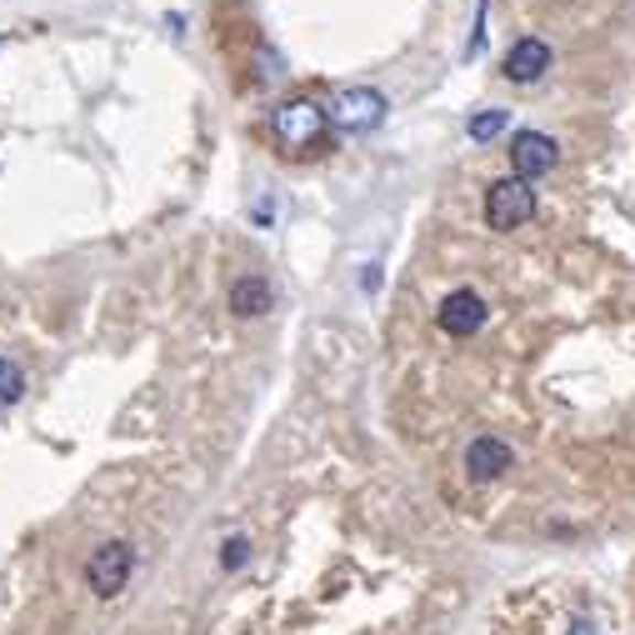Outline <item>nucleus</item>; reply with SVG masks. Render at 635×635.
<instances>
[{
	"instance_id": "nucleus-1",
	"label": "nucleus",
	"mask_w": 635,
	"mask_h": 635,
	"mask_svg": "<svg viewBox=\"0 0 635 635\" xmlns=\"http://www.w3.org/2000/svg\"><path fill=\"white\" fill-rule=\"evenodd\" d=\"M530 216H536V191H530V181L506 175V181H496L485 191V226L491 230H520Z\"/></svg>"
},
{
	"instance_id": "nucleus-2",
	"label": "nucleus",
	"mask_w": 635,
	"mask_h": 635,
	"mask_svg": "<svg viewBox=\"0 0 635 635\" xmlns=\"http://www.w3.org/2000/svg\"><path fill=\"white\" fill-rule=\"evenodd\" d=\"M270 130H276V140L286 146V151H305V146H315L325 130V110L315 106L311 96H295L286 100V106L270 116Z\"/></svg>"
},
{
	"instance_id": "nucleus-3",
	"label": "nucleus",
	"mask_w": 635,
	"mask_h": 635,
	"mask_svg": "<svg viewBox=\"0 0 635 635\" xmlns=\"http://www.w3.org/2000/svg\"><path fill=\"white\" fill-rule=\"evenodd\" d=\"M380 120H386V96L380 90H341V96L331 100V126L335 130H351V136H360V130H376Z\"/></svg>"
},
{
	"instance_id": "nucleus-4",
	"label": "nucleus",
	"mask_w": 635,
	"mask_h": 635,
	"mask_svg": "<svg viewBox=\"0 0 635 635\" xmlns=\"http://www.w3.org/2000/svg\"><path fill=\"white\" fill-rule=\"evenodd\" d=\"M130 566H136V556H130L126 540H106V546L90 556V566H86L90 591H96L100 601L120 595V591H126V581H130Z\"/></svg>"
},
{
	"instance_id": "nucleus-5",
	"label": "nucleus",
	"mask_w": 635,
	"mask_h": 635,
	"mask_svg": "<svg viewBox=\"0 0 635 635\" xmlns=\"http://www.w3.org/2000/svg\"><path fill=\"white\" fill-rule=\"evenodd\" d=\"M560 161L556 140L540 136V130H520L516 140H510V171L520 175V181H536V175H550Z\"/></svg>"
},
{
	"instance_id": "nucleus-6",
	"label": "nucleus",
	"mask_w": 635,
	"mask_h": 635,
	"mask_svg": "<svg viewBox=\"0 0 635 635\" xmlns=\"http://www.w3.org/2000/svg\"><path fill=\"white\" fill-rule=\"evenodd\" d=\"M435 325L445 335H455V341H465V335H475L485 325V301L475 291H451L435 305Z\"/></svg>"
},
{
	"instance_id": "nucleus-7",
	"label": "nucleus",
	"mask_w": 635,
	"mask_h": 635,
	"mask_svg": "<svg viewBox=\"0 0 635 635\" xmlns=\"http://www.w3.org/2000/svg\"><path fill=\"white\" fill-rule=\"evenodd\" d=\"M510 445L501 441V435H475L471 445H465V475L471 481H496V475L510 471Z\"/></svg>"
},
{
	"instance_id": "nucleus-8",
	"label": "nucleus",
	"mask_w": 635,
	"mask_h": 635,
	"mask_svg": "<svg viewBox=\"0 0 635 635\" xmlns=\"http://www.w3.org/2000/svg\"><path fill=\"white\" fill-rule=\"evenodd\" d=\"M550 71V45L546 41H516L506 55V80H516V86H530V80H540Z\"/></svg>"
},
{
	"instance_id": "nucleus-9",
	"label": "nucleus",
	"mask_w": 635,
	"mask_h": 635,
	"mask_svg": "<svg viewBox=\"0 0 635 635\" xmlns=\"http://www.w3.org/2000/svg\"><path fill=\"white\" fill-rule=\"evenodd\" d=\"M270 301H276V295H270V286L260 276H246V280H236V286H230V311H236L240 321H250V315H266Z\"/></svg>"
},
{
	"instance_id": "nucleus-10",
	"label": "nucleus",
	"mask_w": 635,
	"mask_h": 635,
	"mask_svg": "<svg viewBox=\"0 0 635 635\" xmlns=\"http://www.w3.org/2000/svg\"><path fill=\"white\" fill-rule=\"evenodd\" d=\"M25 396V370L11 356H0V406H15Z\"/></svg>"
},
{
	"instance_id": "nucleus-11",
	"label": "nucleus",
	"mask_w": 635,
	"mask_h": 635,
	"mask_svg": "<svg viewBox=\"0 0 635 635\" xmlns=\"http://www.w3.org/2000/svg\"><path fill=\"white\" fill-rule=\"evenodd\" d=\"M506 126H510L506 110H481V116H471V126H465V130H471V140H481V146H485V140H496Z\"/></svg>"
},
{
	"instance_id": "nucleus-12",
	"label": "nucleus",
	"mask_w": 635,
	"mask_h": 635,
	"mask_svg": "<svg viewBox=\"0 0 635 635\" xmlns=\"http://www.w3.org/2000/svg\"><path fill=\"white\" fill-rule=\"evenodd\" d=\"M246 550H250L246 536H230L226 550H220V566H226V571H240V566H246Z\"/></svg>"
}]
</instances>
